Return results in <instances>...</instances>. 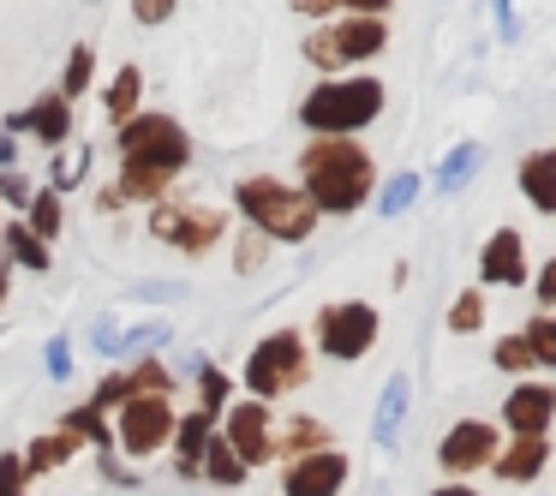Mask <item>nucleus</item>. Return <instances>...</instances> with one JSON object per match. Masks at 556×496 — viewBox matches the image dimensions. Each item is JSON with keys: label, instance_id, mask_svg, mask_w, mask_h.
<instances>
[{"label": "nucleus", "instance_id": "1", "mask_svg": "<svg viewBox=\"0 0 556 496\" xmlns=\"http://www.w3.org/2000/svg\"><path fill=\"white\" fill-rule=\"evenodd\" d=\"M300 192L317 204V216H353L377 192V162L359 138H312L300 150Z\"/></svg>", "mask_w": 556, "mask_h": 496}, {"label": "nucleus", "instance_id": "2", "mask_svg": "<svg viewBox=\"0 0 556 496\" xmlns=\"http://www.w3.org/2000/svg\"><path fill=\"white\" fill-rule=\"evenodd\" d=\"M389 109V90L377 73H329L305 90L300 126L312 138H359L365 126H377Z\"/></svg>", "mask_w": 556, "mask_h": 496}, {"label": "nucleus", "instance_id": "3", "mask_svg": "<svg viewBox=\"0 0 556 496\" xmlns=\"http://www.w3.org/2000/svg\"><path fill=\"white\" fill-rule=\"evenodd\" d=\"M233 204H240L245 228L269 233L276 245H305L317 233V204L300 192V186L276 180V174H245L240 186H233Z\"/></svg>", "mask_w": 556, "mask_h": 496}, {"label": "nucleus", "instance_id": "4", "mask_svg": "<svg viewBox=\"0 0 556 496\" xmlns=\"http://www.w3.org/2000/svg\"><path fill=\"white\" fill-rule=\"evenodd\" d=\"M383 49H389V18H377V13H341V18H329V25L305 30V61L324 78L353 73V66H365V61H383Z\"/></svg>", "mask_w": 556, "mask_h": 496}, {"label": "nucleus", "instance_id": "5", "mask_svg": "<svg viewBox=\"0 0 556 496\" xmlns=\"http://www.w3.org/2000/svg\"><path fill=\"white\" fill-rule=\"evenodd\" d=\"M240 383H245V395L269 400V407L288 400L293 389H305L312 383V347H305V335L300 329H276V335H264L252 353H245Z\"/></svg>", "mask_w": 556, "mask_h": 496}, {"label": "nucleus", "instance_id": "6", "mask_svg": "<svg viewBox=\"0 0 556 496\" xmlns=\"http://www.w3.org/2000/svg\"><path fill=\"white\" fill-rule=\"evenodd\" d=\"M114 150L132 156V162H150V168H162V174H174V180L192 168V132L162 109H138L126 126H114Z\"/></svg>", "mask_w": 556, "mask_h": 496}, {"label": "nucleus", "instance_id": "7", "mask_svg": "<svg viewBox=\"0 0 556 496\" xmlns=\"http://www.w3.org/2000/svg\"><path fill=\"white\" fill-rule=\"evenodd\" d=\"M150 240L174 245V252L186 257H204L222 245V233H228V216L210 204H180V198H162V204H150Z\"/></svg>", "mask_w": 556, "mask_h": 496}, {"label": "nucleus", "instance_id": "8", "mask_svg": "<svg viewBox=\"0 0 556 496\" xmlns=\"http://www.w3.org/2000/svg\"><path fill=\"white\" fill-rule=\"evenodd\" d=\"M377 335H383V317H377L371 300H336L317 311V353L324 359L359 365L377 347Z\"/></svg>", "mask_w": 556, "mask_h": 496}, {"label": "nucleus", "instance_id": "9", "mask_svg": "<svg viewBox=\"0 0 556 496\" xmlns=\"http://www.w3.org/2000/svg\"><path fill=\"white\" fill-rule=\"evenodd\" d=\"M174 400L168 395H126L114 407V448H126L132 460H150L174 443Z\"/></svg>", "mask_w": 556, "mask_h": 496}, {"label": "nucleus", "instance_id": "10", "mask_svg": "<svg viewBox=\"0 0 556 496\" xmlns=\"http://www.w3.org/2000/svg\"><path fill=\"white\" fill-rule=\"evenodd\" d=\"M222 436L245 467H264V460H276V407L257 395H233L222 412Z\"/></svg>", "mask_w": 556, "mask_h": 496}, {"label": "nucleus", "instance_id": "11", "mask_svg": "<svg viewBox=\"0 0 556 496\" xmlns=\"http://www.w3.org/2000/svg\"><path fill=\"white\" fill-rule=\"evenodd\" d=\"M496 448H503V431H496L491 419H460V424H448V436L437 443V467H443L448 479H479V472H491Z\"/></svg>", "mask_w": 556, "mask_h": 496}, {"label": "nucleus", "instance_id": "12", "mask_svg": "<svg viewBox=\"0 0 556 496\" xmlns=\"http://www.w3.org/2000/svg\"><path fill=\"white\" fill-rule=\"evenodd\" d=\"M353 479V460L341 448H312L300 460H281V496H341Z\"/></svg>", "mask_w": 556, "mask_h": 496}, {"label": "nucleus", "instance_id": "13", "mask_svg": "<svg viewBox=\"0 0 556 496\" xmlns=\"http://www.w3.org/2000/svg\"><path fill=\"white\" fill-rule=\"evenodd\" d=\"M551 424H556V383L515 377V389L503 395V431L508 436H551Z\"/></svg>", "mask_w": 556, "mask_h": 496}, {"label": "nucleus", "instance_id": "14", "mask_svg": "<svg viewBox=\"0 0 556 496\" xmlns=\"http://www.w3.org/2000/svg\"><path fill=\"white\" fill-rule=\"evenodd\" d=\"M0 126H7L13 138L18 132H37L49 150H61V144H73V102H66L61 90H49V97H37L30 109H18L13 120H0Z\"/></svg>", "mask_w": 556, "mask_h": 496}, {"label": "nucleus", "instance_id": "15", "mask_svg": "<svg viewBox=\"0 0 556 496\" xmlns=\"http://www.w3.org/2000/svg\"><path fill=\"white\" fill-rule=\"evenodd\" d=\"M479 288H527V240L515 228H496L479 252Z\"/></svg>", "mask_w": 556, "mask_h": 496}, {"label": "nucleus", "instance_id": "16", "mask_svg": "<svg viewBox=\"0 0 556 496\" xmlns=\"http://www.w3.org/2000/svg\"><path fill=\"white\" fill-rule=\"evenodd\" d=\"M544 467H551V436H508L491 460V472L503 484H532Z\"/></svg>", "mask_w": 556, "mask_h": 496}, {"label": "nucleus", "instance_id": "17", "mask_svg": "<svg viewBox=\"0 0 556 496\" xmlns=\"http://www.w3.org/2000/svg\"><path fill=\"white\" fill-rule=\"evenodd\" d=\"M210 436H216V419H210L204 407H192L186 419H174V472L180 479H204V448H210Z\"/></svg>", "mask_w": 556, "mask_h": 496}, {"label": "nucleus", "instance_id": "18", "mask_svg": "<svg viewBox=\"0 0 556 496\" xmlns=\"http://www.w3.org/2000/svg\"><path fill=\"white\" fill-rule=\"evenodd\" d=\"M407 407H413V377L395 371L383 383V395H377V412H371V443L377 448H395L401 431H407Z\"/></svg>", "mask_w": 556, "mask_h": 496}, {"label": "nucleus", "instance_id": "19", "mask_svg": "<svg viewBox=\"0 0 556 496\" xmlns=\"http://www.w3.org/2000/svg\"><path fill=\"white\" fill-rule=\"evenodd\" d=\"M312 448H336L329 424L312 419V412H288V419L276 424V460H300V455H312Z\"/></svg>", "mask_w": 556, "mask_h": 496}, {"label": "nucleus", "instance_id": "20", "mask_svg": "<svg viewBox=\"0 0 556 496\" xmlns=\"http://www.w3.org/2000/svg\"><path fill=\"white\" fill-rule=\"evenodd\" d=\"M520 192H527V204L539 209V216H556V150H532V156H520Z\"/></svg>", "mask_w": 556, "mask_h": 496}, {"label": "nucleus", "instance_id": "21", "mask_svg": "<svg viewBox=\"0 0 556 496\" xmlns=\"http://www.w3.org/2000/svg\"><path fill=\"white\" fill-rule=\"evenodd\" d=\"M0 257H7L13 269H37V276H49V264H54L49 240H37V233L25 228V216H18V221H0Z\"/></svg>", "mask_w": 556, "mask_h": 496}, {"label": "nucleus", "instance_id": "22", "mask_svg": "<svg viewBox=\"0 0 556 496\" xmlns=\"http://www.w3.org/2000/svg\"><path fill=\"white\" fill-rule=\"evenodd\" d=\"M78 448H85V443H78V436L66 431V424H54V431L30 436V448H25V472H30V479H49V472H61L66 460L78 455Z\"/></svg>", "mask_w": 556, "mask_h": 496}, {"label": "nucleus", "instance_id": "23", "mask_svg": "<svg viewBox=\"0 0 556 496\" xmlns=\"http://www.w3.org/2000/svg\"><path fill=\"white\" fill-rule=\"evenodd\" d=\"M138 109H144V73L126 61L121 73L109 78V90H102V114H109V126H126Z\"/></svg>", "mask_w": 556, "mask_h": 496}, {"label": "nucleus", "instance_id": "24", "mask_svg": "<svg viewBox=\"0 0 556 496\" xmlns=\"http://www.w3.org/2000/svg\"><path fill=\"white\" fill-rule=\"evenodd\" d=\"M114 186L126 192V204H162V198H168V186H174V174L150 168V162L121 156V180H114Z\"/></svg>", "mask_w": 556, "mask_h": 496}, {"label": "nucleus", "instance_id": "25", "mask_svg": "<svg viewBox=\"0 0 556 496\" xmlns=\"http://www.w3.org/2000/svg\"><path fill=\"white\" fill-rule=\"evenodd\" d=\"M479 168H484V150H479V144H455L443 162H437V174H431V192H437V198H455V192H460V186H467Z\"/></svg>", "mask_w": 556, "mask_h": 496}, {"label": "nucleus", "instance_id": "26", "mask_svg": "<svg viewBox=\"0 0 556 496\" xmlns=\"http://www.w3.org/2000/svg\"><path fill=\"white\" fill-rule=\"evenodd\" d=\"M204 479L216 484V491H240V484L252 479V467H245V460L233 455V448H228V436H222V431L210 436V448H204Z\"/></svg>", "mask_w": 556, "mask_h": 496}, {"label": "nucleus", "instance_id": "27", "mask_svg": "<svg viewBox=\"0 0 556 496\" xmlns=\"http://www.w3.org/2000/svg\"><path fill=\"white\" fill-rule=\"evenodd\" d=\"M25 228L37 233V240H61V228H66V198L54 192V186H42V192H30V204H25Z\"/></svg>", "mask_w": 556, "mask_h": 496}, {"label": "nucleus", "instance_id": "28", "mask_svg": "<svg viewBox=\"0 0 556 496\" xmlns=\"http://www.w3.org/2000/svg\"><path fill=\"white\" fill-rule=\"evenodd\" d=\"M90 85H97V49H90V42H73L66 73H61V97L78 102V97H90Z\"/></svg>", "mask_w": 556, "mask_h": 496}, {"label": "nucleus", "instance_id": "29", "mask_svg": "<svg viewBox=\"0 0 556 496\" xmlns=\"http://www.w3.org/2000/svg\"><path fill=\"white\" fill-rule=\"evenodd\" d=\"M228 400H233V377L222 371V365H198V407L210 412V419H222V412H228Z\"/></svg>", "mask_w": 556, "mask_h": 496}, {"label": "nucleus", "instance_id": "30", "mask_svg": "<svg viewBox=\"0 0 556 496\" xmlns=\"http://www.w3.org/2000/svg\"><path fill=\"white\" fill-rule=\"evenodd\" d=\"M61 424H66V431H73L85 448H90V443H97V448H114V424H109V412H97L90 400H85V407H73Z\"/></svg>", "mask_w": 556, "mask_h": 496}, {"label": "nucleus", "instance_id": "31", "mask_svg": "<svg viewBox=\"0 0 556 496\" xmlns=\"http://www.w3.org/2000/svg\"><path fill=\"white\" fill-rule=\"evenodd\" d=\"M419 186H425L419 174H389V180L371 192V204L383 209V216H407V209H413V198H419Z\"/></svg>", "mask_w": 556, "mask_h": 496}, {"label": "nucleus", "instance_id": "32", "mask_svg": "<svg viewBox=\"0 0 556 496\" xmlns=\"http://www.w3.org/2000/svg\"><path fill=\"white\" fill-rule=\"evenodd\" d=\"M484 293L479 288H467V293H455V305H448V335H479L484 329Z\"/></svg>", "mask_w": 556, "mask_h": 496}, {"label": "nucleus", "instance_id": "33", "mask_svg": "<svg viewBox=\"0 0 556 496\" xmlns=\"http://www.w3.org/2000/svg\"><path fill=\"white\" fill-rule=\"evenodd\" d=\"M520 335H527L532 359H539L544 371H556V311H532V323L520 329Z\"/></svg>", "mask_w": 556, "mask_h": 496}, {"label": "nucleus", "instance_id": "34", "mask_svg": "<svg viewBox=\"0 0 556 496\" xmlns=\"http://www.w3.org/2000/svg\"><path fill=\"white\" fill-rule=\"evenodd\" d=\"M491 365H496V371H508V377H532V365H539V359H532L527 335H503L491 347Z\"/></svg>", "mask_w": 556, "mask_h": 496}, {"label": "nucleus", "instance_id": "35", "mask_svg": "<svg viewBox=\"0 0 556 496\" xmlns=\"http://www.w3.org/2000/svg\"><path fill=\"white\" fill-rule=\"evenodd\" d=\"M269 233H257V228H245L240 233V245H233V269H240V276H257V269L269 264Z\"/></svg>", "mask_w": 556, "mask_h": 496}, {"label": "nucleus", "instance_id": "36", "mask_svg": "<svg viewBox=\"0 0 556 496\" xmlns=\"http://www.w3.org/2000/svg\"><path fill=\"white\" fill-rule=\"evenodd\" d=\"M126 377H132V395H174V377L162 371V359H156V353H144V359H138Z\"/></svg>", "mask_w": 556, "mask_h": 496}, {"label": "nucleus", "instance_id": "37", "mask_svg": "<svg viewBox=\"0 0 556 496\" xmlns=\"http://www.w3.org/2000/svg\"><path fill=\"white\" fill-rule=\"evenodd\" d=\"M168 335H174V329L162 323V317H156V323H132V329H121V359H126V353H138V359H144V353H156Z\"/></svg>", "mask_w": 556, "mask_h": 496}, {"label": "nucleus", "instance_id": "38", "mask_svg": "<svg viewBox=\"0 0 556 496\" xmlns=\"http://www.w3.org/2000/svg\"><path fill=\"white\" fill-rule=\"evenodd\" d=\"M121 317H109V311H102L97 317V323H90V347H97L102 353V359H121Z\"/></svg>", "mask_w": 556, "mask_h": 496}, {"label": "nucleus", "instance_id": "39", "mask_svg": "<svg viewBox=\"0 0 556 496\" xmlns=\"http://www.w3.org/2000/svg\"><path fill=\"white\" fill-rule=\"evenodd\" d=\"M126 395H132V377H126V371H114V377H102V383H97V395H90V407H97V412H114Z\"/></svg>", "mask_w": 556, "mask_h": 496}, {"label": "nucleus", "instance_id": "40", "mask_svg": "<svg viewBox=\"0 0 556 496\" xmlns=\"http://www.w3.org/2000/svg\"><path fill=\"white\" fill-rule=\"evenodd\" d=\"M0 496H30L25 455H0Z\"/></svg>", "mask_w": 556, "mask_h": 496}, {"label": "nucleus", "instance_id": "41", "mask_svg": "<svg viewBox=\"0 0 556 496\" xmlns=\"http://www.w3.org/2000/svg\"><path fill=\"white\" fill-rule=\"evenodd\" d=\"M42 365H49L54 383H66V377H73V341H66V335H49V347H42Z\"/></svg>", "mask_w": 556, "mask_h": 496}, {"label": "nucleus", "instance_id": "42", "mask_svg": "<svg viewBox=\"0 0 556 496\" xmlns=\"http://www.w3.org/2000/svg\"><path fill=\"white\" fill-rule=\"evenodd\" d=\"M30 192H37V186H30L18 168H0V204H7V209H25Z\"/></svg>", "mask_w": 556, "mask_h": 496}, {"label": "nucleus", "instance_id": "43", "mask_svg": "<svg viewBox=\"0 0 556 496\" xmlns=\"http://www.w3.org/2000/svg\"><path fill=\"white\" fill-rule=\"evenodd\" d=\"M532 300H539V311H556V257L539 264V276H532Z\"/></svg>", "mask_w": 556, "mask_h": 496}, {"label": "nucleus", "instance_id": "44", "mask_svg": "<svg viewBox=\"0 0 556 496\" xmlns=\"http://www.w3.org/2000/svg\"><path fill=\"white\" fill-rule=\"evenodd\" d=\"M174 7H180V0H132V18L138 25H168Z\"/></svg>", "mask_w": 556, "mask_h": 496}, {"label": "nucleus", "instance_id": "45", "mask_svg": "<svg viewBox=\"0 0 556 496\" xmlns=\"http://www.w3.org/2000/svg\"><path fill=\"white\" fill-rule=\"evenodd\" d=\"M85 156H90V150H78V156L54 162V192H66V186H78V180H85Z\"/></svg>", "mask_w": 556, "mask_h": 496}, {"label": "nucleus", "instance_id": "46", "mask_svg": "<svg viewBox=\"0 0 556 496\" xmlns=\"http://www.w3.org/2000/svg\"><path fill=\"white\" fill-rule=\"evenodd\" d=\"M293 13L312 18V25H329V18L341 13V0H293Z\"/></svg>", "mask_w": 556, "mask_h": 496}, {"label": "nucleus", "instance_id": "47", "mask_svg": "<svg viewBox=\"0 0 556 496\" xmlns=\"http://www.w3.org/2000/svg\"><path fill=\"white\" fill-rule=\"evenodd\" d=\"M97 209H102V216H121L126 192H121V186H97Z\"/></svg>", "mask_w": 556, "mask_h": 496}, {"label": "nucleus", "instance_id": "48", "mask_svg": "<svg viewBox=\"0 0 556 496\" xmlns=\"http://www.w3.org/2000/svg\"><path fill=\"white\" fill-rule=\"evenodd\" d=\"M389 7L395 0H341V13H377V18H389Z\"/></svg>", "mask_w": 556, "mask_h": 496}, {"label": "nucleus", "instance_id": "49", "mask_svg": "<svg viewBox=\"0 0 556 496\" xmlns=\"http://www.w3.org/2000/svg\"><path fill=\"white\" fill-rule=\"evenodd\" d=\"M431 496H484V491H479V484H472V479H443V484H437Z\"/></svg>", "mask_w": 556, "mask_h": 496}, {"label": "nucleus", "instance_id": "50", "mask_svg": "<svg viewBox=\"0 0 556 496\" xmlns=\"http://www.w3.org/2000/svg\"><path fill=\"white\" fill-rule=\"evenodd\" d=\"M0 168H18V138L0 126Z\"/></svg>", "mask_w": 556, "mask_h": 496}, {"label": "nucleus", "instance_id": "51", "mask_svg": "<svg viewBox=\"0 0 556 496\" xmlns=\"http://www.w3.org/2000/svg\"><path fill=\"white\" fill-rule=\"evenodd\" d=\"M174 293H180L174 281H144V288H138V300H174Z\"/></svg>", "mask_w": 556, "mask_h": 496}, {"label": "nucleus", "instance_id": "52", "mask_svg": "<svg viewBox=\"0 0 556 496\" xmlns=\"http://www.w3.org/2000/svg\"><path fill=\"white\" fill-rule=\"evenodd\" d=\"M13 300V264H7V257H0V305Z\"/></svg>", "mask_w": 556, "mask_h": 496}, {"label": "nucleus", "instance_id": "53", "mask_svg": "<svg viewBox=\"0 0 556 496\" xmlns=\"http://www.w3.org/2000/svg\"><path fill=\"white\" fill-rule=\"evenodd\" d=\"M496 25H503V37H515V13H508V0H496Z\"/></svg>", "mask_w": 556, "mask_h": 496}]
</instances>
